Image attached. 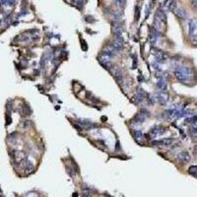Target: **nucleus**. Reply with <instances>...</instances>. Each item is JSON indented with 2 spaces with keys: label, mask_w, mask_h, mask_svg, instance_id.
Masks as SVG:
<instances>
[{
  "label": "nucleus",
  "mask_w": 197,
  "mask_h": 197,
  "mask_svg": "<svg viewBox=\"0 0 197 197\" xmlns=\"http://www.w3.org/2000/svg\"><path fill=\"white\" fill-rule=\"evenodd\" d=\"M166 24V14L162 9H158L155 15V28L160 32V29Z\"/></svg>",
  "instance_id": "nucleus-2"
},
{
  "label": "nucleus",
  "mask_w": 197,
  "mask_h": 197,
  "mask_svg": "<svg viewBox=\"0 0 197 197\" xmlns=\"http://www.w3.org/2000/svg\"><path fill=\"white\" fill-rule=\"evenodd\" d=\"M158 100H159V102L162 105H165L168 102V95L165 92H161L159 94V97H158Z\"/></svg>",
  "instance_id": "nucleus-10"
},
{
  "label": "nucleus",
  "mask_w": 197,
  "mask_h": 197,
  "mask_svg": "<svg viewBox=\"0 0 197 197\" xmlns=\"http://www.w3.org/2000/svg\"><path fill=\"white\" fill-rule=\"evenodd\" d=\"M134 137H135V140L137 141L138 143H141V141L144 139V134L142 131L140 130H136L134 132Z\"/></svg>",
  "instance_id": "nucleus-11"
},
{
  "label": "nucleus",
  "mask_w": 197,
  "mask_h": 197,
  "mask_svg": "<svg viewBox=\"0 0 197 197\" xmlns=\"http://www.w3.org/2000/svg\"><path fill=\"white\" fill-rule=\"evenodd\" d=\"M110 59H111V56H109V55L106 54V53H104V52H102L101 56L99 57V60H100V62H101L104 66H106V67L108 66L109 64L110 63Z\"/></svg>",
  "instance_id": "nucleus-5"
},
{
  "label": "nucleus",
  "mask_w": 197,
  "mask_h": 197,
  "mask_svg": "<svg viewBox=\"0 0 197 197\" xmlns=\"http://www.w3.org/2000/svg\"><path fill=\"white\" fill-rule=\"evenodd\" d=\"M174 76L181 82H186L192 78V71L188 66H177L174 69Z\"/></svg>",
  "instance_id": "nucleus-1"
},
{
  "label": "nucleus",
  "mask_w": 197,
  "mask_h": 197,
  "mask_svg": "<svg viewBox=\"0 0 197 197\" xmlns=\"http://www.w3.org/2000/svg\"><path fill=\"white\" fill-rule=\"evenodd\" d=\"M177 159L182 163H188L190 161V155L187 152H181L178 154Z\"/></svg>",
  "instance_id": "nucleus-7"
},
{
  "label": "nucleus",
  "mask_w": 197,
  "mask_h": 197,
  "mask_svg": "<svg viewBox=\"0 0 197 197\" xmlns=\"http://www.w3.org/2000/svg\"><path fill=\"white\" fill-rule=\"evenodd\" d=\"M143 99H144V96L139 92V93L137 94V95L134 97V102H136V104H138V102H140L143 101Z\"/></svg>",
  "instance_id": "nucleus-14"
},
{
  "label": "nucleus",
  "mask_w": 197,
  "mask_h": 197,
  "mask_svg": "<svg viewBox=\"0 0 197 197\" xmlns=\"http://www.w3.org/2000/svg\"><path fill=\"white\" fill-rule=\"evenodd\" d=\"M174 14L177 17H178L179 19H185L186 18V12L182 9V8H177L174 10Z\"/></svg>",
  "instance_id": "nucleus-8"
},
{
  "label": "nucleus",
  "mask_w": 197,
  "mask_h": 197,
  "mask_svg": "<svg viewBox=\"0 0 197 197\" xmlns=\"http://www.w3.org/2000/svg\"><path fill=\"white\" fill-rule=\"evenodd\" d=\"M188 34L192 41H197V20L190 19L188 22Z\"/></svg>",
  "instance_id": "nucleus-3"
},
{
  "label": "nucleus",
  "mask_w": 197,
  "mask_h": 197,
  "mask_svg": "<svg viewBox=\"0 0 197 197\" xmlns=\"http://www.w3.org/2000/svg\"><path fill=\"white\" fill-rule=\"evenodd\" d=\"M157 86L160 90H162L163 92H164L165 90L167 89V81H166V79L164 78V77H160V79H159V81H158V83H157Z\"/></svg>",
  "instance_id": "nucleus-9"
},
{
  "label": "nucleus",
  "mask_w": 197,
  "mask_h": 197,
  "mask_svg": "<svg viewBox=\"0 0 197 197\" xmlns=\"http://www.w3.org/2000/svg\"><path fill=\"white\" fill-rule=\"evenodd\" d=\"M156 58H157L158 62H163V61L166 60L167 55L165 52H163V51H158V52L156 53Z\"/></svg>",
  "instance_id": "nucleus-12"
},
{
  "label": "nucleus",
  "mask_w": 197,
  "mask_h": 197,
  "mask_svg": "<svg viewBox=\"0 0 197 197\" xmlns=\"http://www.w3.org/2000/svg\"><path fill=\"white\" fill-rule=\"evenodd\" d=\"M189 173L190 174H197V166L191 167V168L189 169Z\"/></svg>",
  "instance_id": "nucleus-15"
},
{
  "label": "nucleus",
  "mask_w": 197,
  "mask_h": 197,
  "mask_svg": "<svg viewBox=\"0 0 197 197\" xmlns=\"http://www.w3.org/2000/svg\"><path fill=\"white\" fill-rule=\"evenodd\" d=\"M174 142L173 138H164L163 140H158V141H153L152 144L155 145V146H160V145H163V146H170V144Z\"/></svg>",
  "instance_id": "nucleus-4"
},
{
  "label": "nucleus",
  "mask_w": 197,
  "mask_h": 197,
  "mask_svg": "<svg viewBox=\"0 0 197 197\" xmlns=\"http://www.w3.org/2000/svg\"><path fill=\"white\" fill-rule=\"evenodd\" d=\"M166 7L168 8L170 11H174L177 9V2L175 1H168L166 2Z\"/></svg>",
  "instance_id": "nucleus-13"
},
{
  "label": "nucleus",
  "mask_w": 197,
  "mask_h": 197,
  "mask_svg": "<svg viewBox=\"0 0 197 197\" xmlns=\"http://www.w3.org/2000/svg\"><path fill=\"white\" fill-rule=\"evenodd\" d=\"M165 132H166V130L164 129V128L160 127V126H155V127H153L151 129V134H152L153 137H157L159 135H162V134H164Z\"/></svg>",
  "instance_id": "nucleus-6"
}]
</instances>
